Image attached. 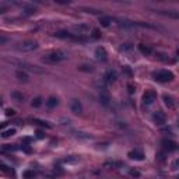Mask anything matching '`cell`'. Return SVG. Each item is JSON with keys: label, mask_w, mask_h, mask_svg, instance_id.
Masks as SVG:
<instances>
[{"label": "cell", "mask_w": 179, "mask_h": 179, "mask_svg": "<svg viewBox=\"0 0 179 179\" xmlns=\"http://www.w3.org/2000/svg\"><path fill=\"white\" fill-rule=\"evenodd\" d=\"M69 58V53L66 52V50L63 49H58L55 50V52L49 53V55H46L42 60L46 63H59V62H63V60H66V59Z\"/></svg>", "instance_id": "1"}, {"label": "cell", "mask_w": 179, "mask_h": 179, "mask_svg": "<svg viewBox=\"0 0 179 179\" xmlns=\"http://www.w3.org/2000/svg\"><path fill=\"white\" fill-rule=\"evenodd\" d=\"M90 31H91V27L88 25V24H84V23L71 25L70 28H69V32L73 34L74 36H79V38H81L83 35H87Z\"/></svg>", "instance_id": "2"}, {"label": "cell", "mask_w": 179, "mask_h": 179, "mask_svg": "<svg viewBox=\"0 0 179 179\" xmlns=\"http://www.w3.org/2000/svg\"><path fill=\"white\" fill-rule=\"evenodd\" d=\"M153 77L158 83H168L173 80V74L169 70H158L156 73H153Z\"/></svg>", "instance_id": "3"}, {"label": "cell", "mask_w": 179, "mask_h": 179, "mask_svg": "<svg viewBox=\"0 0 179 179\" xmlns=\"http://www.w3.org/2000/svg\"><path fill=\"white\" fill-rule=\"evenodd\" d=\"M38 48V44L35 41H24L21 44H18L17 49L23 50V52H29V50H35Z\"/></svg>", "instance_id": "4"}, {"label": "cell", "mask_w": 179, "mask_h": 179, "mask_svg": "<svg viewBox=\"0 0 179 179\" xmlns=\"http://www.w3.org/2000/svg\"><path fill=\"white\" fill-rule=\"evenodd\" d=\"M153 121L157 126H162L167 122V116H165V113L162 111H156L153 115Z\"/></svg>", "instance_id": "5"}, {"label": "cell", "mask_w": 179, "mask_h": 179, "mask_svg": "<svg viewBox=\"0 0 179 179\" xmlns=\"http://www.w3.org/2000/svg\"><path fill=\"white\" fill-rule=\"evenodd\" d=\"M141 100H143L144 105H151V104L157 100V94L154 91H146L143 94V98H141Z\"/></svg>", "instance_id": "6"}, {"label": "cell", "mask_w": 179, "mask_h": 179, "mask_svg": "<svg viewBox=\"0 0 179 179\" xmlns=\"http://www.w3.org/2000/svg\"><path fill=\"white\" fill-rule=\"evenodd\" d=\"M70 109H71V112H73L74 115H81V112H83L81 102H80L79 100H73V101H71V104H70Z\"/></svg>", "instance_id": "7"}, {"label": "cell", "mask_w": 179, "mask_h": 179, "mask_svg": "<svg viewBox=\"0 0 179 179\" xmlns=\"http://www.w3.org/2000/svg\"><path fill=\"white\" fill-rule=\"evenodd\" d=\"M106 50H105V48H102V46H98L97 49H95V58L98 59V60H101V62H105L106 59Z\"/></svg>", "instance_id": "8"}, {"label": "cell", "mask_w": 179, "mask_h": 179, "mask_svg": "<svg viewBox=\"0 0 179 179\" xmlns=\"http://www.w3.org/2000/svg\"><path fill=\"white\" fill-rule=\"evenodd\" d=\"M104 79H105V81L108 83V84H111V83H115V81H116L117 74H116V71H115V70H108Z\"/></svg>", "instance_id": "9"}, {"label": "cell", "mask_w": 179, "mask_h": 179, "mask_svg": "<svg viewBox=\"0 0 179 179\" xmlns=\"http://www.w3.org/2000/svg\"><path fill=\"white\" fill-rule=\"evenodd\" d=\"M162 146H164V148H165V150H168V151H173V150L178 148V144H176L175 141H172V140H164V141H162Z\"/></svg>", "instance_id": "10"}, {"label": "cell", "mask_w": 179, "mask_h": 179, "mask_svg": "<svg viewBox=\"0 0 179 179\" xmlns=\"http://www.w3.org/2000/svg\"><path fill=\"white\" fill-rule=\"evenodd\" d=\"M129 157L132 160H136V161H143L144 160V154L139 150H134V151H130L129 153Z\"/></svg>", "instance_id": "11"}, {"label": "cell", "mask_w": 179, "mask_h": 179, "mask_svg": "<svg viewBox=\"0 0 179 179\" xmlns=\"http://www.w3.org/2000/svg\"><path fill=\"white\" fill-rule=\"evenodd\" d=\"M15 133H17V130H15L14 127H10V129H4L3 132H2V139H9V137H11V136H14Z\"/></svg>", "instance_id": "12"}, {"label": "cell", "mask_w": 179, "mask_h": 179, "mask_svg": "<svg viewBox=\"0 0 179 179\" xmlns=\"http://www.w3.org/2000/svg\"><path fill=\"white\" fill-rule=\"evenodd\" d=\"M100 101L102 102V105H108L109 104V95L106 94V91H101V94H100Z\"/></svg>", "instance_id": "13"}, {"label": "cell", "mask_w": 179, "mask_h": 179, "mask_svg": "<svg viewBox=\"0 0 179 179\" xmlns=\"http://www.w3.org/2000/svg\"><path fill=\"white\" fill-rule=\"evenodd\" d=\"M137 48H139V50H140L143 55H150V53H151V48L150 46H146V45L140 44Z\"/></svg>", "instance_id": "14"}, {"label": "cell", "mask_w": 179, "mask_h": 179, "mask_svg": "<svg viewBox=\"0 0 179 179\" xmlns=\"http://www.w3.org/2000/svg\"><path fill=\"white\" fill-rule=\"evenodd\" d=\"M162 100H164L165 105L169 106V108H173V106H175V102H173V100L169 97V95H164V97H162Z\"/></svg>", "instance_id": "15"}, {"label": "cell", "mask_w": 179, "mask_h": 179, "mask_svg": "<svg viewBox=\"0 0 179 179\" xmlns=\"http://www.w3.org/2000/svg\"><path fill=\"white\" fill-rule=\"evenodd\" d=\"M100 23H101V25H102V27H109V25H111V23H112V18H109V17H101L100 18Z\"/></svg>", "instance_id": "16"}, {"label": "cell", "mask_w": 179, "mask_h": 179, "mask_svg": "<svg viewBox=\"0 0 179 179\" xmlns=\"http://www.w3.org/2000/svg\"><path fill=\"white\" fill-rule=\"evenodd\" d=\"M46 105L49 106V108H55V106L58 105V98H55V97H50L49 100L46 101Z\"/></svg>", "instance_id": "17"}, {"label": "cell", "mask_w": 179, "mask_h": 179, "mask_svg": "<svg viewBox=\"0 0 179 179\" xmlns=\"http://www.w3.org/2000/svg\"><path fill=\"white\" fill-rule=\"evenodd\" d=\"M15 76L18 77V80H21V81H28V76H27V73H24V71L18 70L17 73H15Z\"/></svg>", "instance_id": "18"}, {"label": "cell", "mask_w": 179, "mask_h": 179, "mask_svg": "<svg viewBox=\"0 0 179 179\" xmlns=\"http://www.w3.org/2000/svg\"><path fill=\"white\" fill-rule=\"evenodd\" d=\"M11 98H14L17 102H20V101H23V94H20L18 91H13L11 92Z\"/></svg>", "instance_id": "19"}, {"label": "cell", "mask_w": 179, "mask_h": 179, "mask_svg": "<svg viewBox=\"0 0 179 179\" xmlns=\"http://www.w3.org/2000/svg\"><path fill=\"white\" fill-rule=\"evenodd\" d=\"M161 14L167 15V17H172V18H179V13H172V11H161Z\"/></svg>", "instance_id": "20"}, {"label": "cell", "mask_w": 179, "mask_h": 179, "mask_svg": "<svg viewBox=\"0 0 179 179\" xmlns=\"http://www.w3.org/2000/svg\"><path fill=\"white\" fill-rule=\"evenodd\" d=\"M0 168H2V171H3V172H9V173H14L13 172V169H9V167H7L6 164H4V162H2V164H0Z\"/></svg>", "instance_id": "21"}, {"label": "cell", "mask_w": 179, "mask_h": 179, "mask_svg": "<svg viewBox=\"0 0 179 179\" xmlns=\"http://www.w3.org/2000/svg\"><path fill=\"white\" fill-rule=\"evenodd\" d=\"M42 104V100H41V97H36L35 100L32 101V106H35V108H38L39 105H41Z\"/></svg>", "instance_id": "22"}, {"label": "cell", "mask_w": 179, "mask_h": 179, "mask_svg": "<svg viewBox=\"0 0 179 179\" xmlns=\"http://www.w3.org/2000/svg\"><path fill=\"white\" fill-rule=\"evenodd\" d=\"M15 112H14V109H6V115L7 116H13Z\"/></svg>", "instance_id": "23"}, {"label": "cell", "mask_w": 179, "mask_h": 179, "mask_svg": "<svg viewBox=\"0 0 179 179\" xmlns=\"http://www.w3.org/2000/svg\"><path fill=\"white\" fill-rule=\"evenodd\" d=\"M173 168H179V158L175 160V162H173Z\"/></svg>", "instance_id": "24"}, {"label": "cell", "mask_w": 179, "mask_h": 179, "mask_svg": "<svg viewBox=\"0 0 179 179\" xmlns=\"http://www.w3.org/2000/svg\"><path fill=\"white\" fill-rule=\"evenodd\" d=\"M92 36H94L95 39H97V38H100V32H98L97 29H94V35H92Z\"/></svg>", "instance_id": "25"}, {"label": "cell", "mask_w": 179, "mask_h": 179, "mask_svg": "<svg viewBox=\"0 0 179 179\" xmlns=\"http://www.w3.org/2000/svg\"><path fill=\"white\" fill-rule=\"evenodd\" d=\"M127 87H129V92H130V94H133V92H134V90H133V87H132V85H127Z\"/></svg>", "instance_id": "26"}, {"label": "cell", "mask_w": 179, "mask_h": 179, "mask_svg": "<svg viewBox=\"0 0 179 179\" xmlns=\"http://www.w3.org/2000/svg\"><path fill=\"white\" fill-rule=\"evenodd\" d=\"M130 173H132V175H136V176H139V175H140V173H139L137 171H132V172H130Z\"/></svg>", "instance_id": "27"}, {"label": "cell", "mask_w": 179, "mask_h": 179, "mask_svg": "<svg viewBox=\"0 0 179 179\" xmlns=\"http://www.w3.org/2000/svg\"><path fill=\"white\" fill-rule=\"evenodd\" d=\"M36 134H38V137H39V139H42V137H44V134H42L41 132H38V133H36Z\"/></svg>", "instance_id": "28"}, {"label": "cell", "mask_w": 179, "mask_h": 179, "mask_svg": "<svg viewBox=\"0 0 179 179\" xmlns=\"http://www.w3.org/2000/svg\"><path fill=\"white\" fill-rule=\"evenodd\" d=\"M176 55H178V59H179V50H178V52H176Z\"/></svg>", "instance_id": "29"}]
</instances>
